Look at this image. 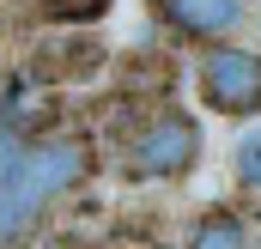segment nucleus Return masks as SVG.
I'll use <instances>...</instances> for the list:
<instances>
[{
	"mask_svg": "<svg viewBox=\"0 0 261 249\" xmlns=\"http://www.w3.org/2000/svg\"><path fill=\"white\" fill-rule=\"evenodd\" d=\"M85 170H91V158H85L79 140H43V146H24V158H18L12 177L0 183V243L24 237L31 219H37L55 194H67Z\"/></svg>",
	"mask_w": 261,
	"mask_h": 249,
	"instance_id": "obj_1",
	"label": "nucleus"
},
{
	"mask_svg": "<svg viewBox=\"0 0 261 249\" xmlns=\"http://www.w3.org/2000/svg\"><path fill=\"white\" fill-rule=\"evenodd\" d=\"M195 158H200V128L189 122V116H176V110L152 116V122L128 140L134 177H182V170H195Z\"/></svg>",
	"mask_w": 261,
	"mask_h": 249,
	"instance_id": "obj_2",
	"label": "nucleus"
},
{
	"mask_svg": "<svg viewBox=\"0 0 261 249\" xmlns=\"http://www.w3.org/2000/svg\"><path fill=\"white\" fill-rule=\"evenodd\" d=\"M200 97L219 116H249V110H261V55L255 49H237V43H219L200 61Z\"/></svg>",
	"mask_w": 261,
	"mask_h": 249,
	"instance_id": "obj_3",
	"label": "nucleus"
},
{
	"mask_svg": "<svg viewBox=\"0 0 261 249\" xmlns=\"http://www.w3.org/2000/svg\"><path fill=\"white\" fill-rule=\"evenodd\" d=\"M152 6H158V18H164L170 31H182V37H206V43L231 37V31L249 18L243 0H152Z\"/></svg>",
	"mask_w": 261,
	"mask_h": 249,
	"instance_id": "obj_4",
	"label": "nucleus"
},
{
	"mask_svg": "<svg viewBox=\"0 0 261 249\" xmlns=\"http://www.w3.org/2000/svg\"><path fill=\"white\" fill-rule=\"evenodd\" d=\"M189 249H249V231H243L237 213L213 207V213H200V225L189 231Z\"/></svg>",
	"mask_w": 261,
	"mask_h": 249,
	"instance_id": "obj_5",
	"label": "nucleus"
},
{
	"mask_svg": "<svg viewBox=\"0 0 261 249\" xmlns=\"http://www.w3.org/2000/svg\"><path fill=\"white\" fill-rule=\"evenodd\" d=\"M237 183L261 194V128H255V134H243V146H237Z\"/></svg>",
	"mask_w": 261,
	"mask_h": 249,
	"instance_id": "obj_6",
	"label": "nucleus"
},
{
	"mask_svg": "<svg viewBox=\"0 0 261 249\" xmlns=\"http://www.w3.org/2000/svg\"><path fill=\"white\" fill-rule=\"evenodd\" d=\"M18 158H24V140H18V134H12V128L0 122V183H6V177H12V164H18Z\"/></svg>",
	"mask_w": 261,
	"mask_h": 249,
	"instance_id": "obj_7",
	"label": "nucleus"
},
{
	"mask_svg": "<svg viewBox=\"0 0 261 249\" xmlns=\"http://www.w3.org/2000/svg\"><path fill=\"white\" fill-rule=\"evenodd\" d=\"M43 249H73V243H43Z\"/></svg>",
	"mask_w": 261,
	"mask_h": 249,
	"instance_id": "obj_8",
	"label": "nucleus"
}]
</instances>
